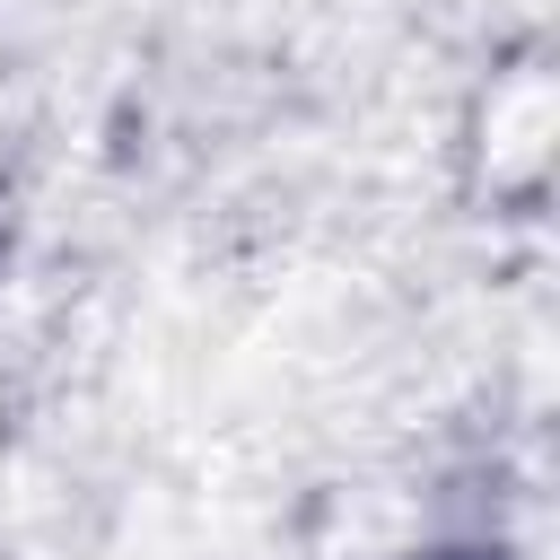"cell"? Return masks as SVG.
Listing matches in <instances>:
<instances>
[{
    "mask_svg": "<svg viewBox=\"0 0 560 560\" xmlns=\"http://www.w3.org/2000/svg\"><path fill=\"white\" fill-rule=\"evenodd\" d=\"M542 131H551V88L542 79H508L490 96V166H542Z\"/></svg>",
    "mask_w": 560,
    "mask_h": 560,
    "instance_id": "cell-1",
    "label": "cell"
}]
</instances>
